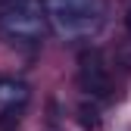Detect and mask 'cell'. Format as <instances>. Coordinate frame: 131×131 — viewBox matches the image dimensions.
I'll use <instances>...</instances> for the list:
<instances>
[{"instance_id":"obj_3","label":"cell","mask_w":131,"mask_h":131,"mask_svg":"<svg viewBox=\"0 0 131 131\" xmlns=\"http://www.w3.org/2000/svg\"><path fill=\"white\" fill-rule=\"evenodd\" d=\"M78 88L88 97L106 100L112 91V78H109V66L100 50H84L78 56Z\"/></svg>"},{"instance_id":"obj_4","label":"cell","mask_w":131,"mask_h":131,"mask_svg":"<svg viewBox=\"0 0 131 131\" xmlns=\"http://www.w3.org/2000/svg\"><path fill=\"white\" fill-rule=\"evenodd\" d=\"M78 122H81V125H84V128H94L97 122H100V119H97V109L84 103V106H81V109H78Z\"/></svg>"},{"instance_id":"obj_6","label":"cell","mask_w":131,"mask_h":131,"mask_svg":"<svg viewBox=\"0 0 131 131\" xmlns=\"http://www.w3.org/2000/svg\"><path fill=\"white\" fill-rule=\"evenodd\" d=\"M0 88H3V75H0Z\"/></svg>"},{"instance_id":"obj_1","label":"cell","mask_w":131,"mask_h":131,"mask_svg":"<svg viewBox=\"0 0 131 131\" xmlns=\"http://www.w3.org/2000/svg\"><path fill=\"white\" fill-rule=\"evenodd\" d=\"M44 9H47V19L53 22V28L69 41H84L97 35L106 16L103 0H47Z\"/></svg>"},{"instance_id":"obj_2","label":"cell","mask_w":131,"mask_h":131,"mask_svg":"<svg viewBox=\"0 0 131 131\" xmlns=\"http://www.w3.org/2000/svg\"><path fill=\"white\" fill-rule=\"evenodd\" d=\"M47 35V9L41 0H6L0 3V38L13 47H35Z\"/></svg>"},{"instance_id":"obj_5","label":"cell","mask_w":131,"mask_h":131,"mask_svg":"<svg viewBox=\"0 0 131 131\" xmlns=\"http://www.w3.org/2000/svg\"><path fill=\"white\" fill-rule=\"evenodd\" d=\"M125 31L131 35V0H128V9H125Z\"/></svg>"}]
</instances>
